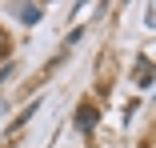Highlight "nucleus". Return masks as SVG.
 I'll use <instances>...</instances> for the list:
<instances>
[{"label":"nucleus","instance_id":"1","mask_svg":"<svg viewBox=\"0 0 156 148\" xmlns=\"http://www.w3.org/2000/svg\"><path fill=\"white\" fill-rule=\"evenodd\" d=\"M92 124H96V108L84 104V108H80V128H92Z\"/></svg>","mask_w":156,"mask_h":148},{"label":"nucleus","instance_id":"2","mask_svg":"<svg viewBox=\"0 0 156 148\" xmlns=\"http://www.w3.org/2000/svg\"><path fill=\"white\" fill-rule=\"evenodd\" d=\"M8 48H12V40H8V32H4V28H0V60L8 56Z\"/></svg>","mask_w":156,"mask_h":148}]
</instances>
